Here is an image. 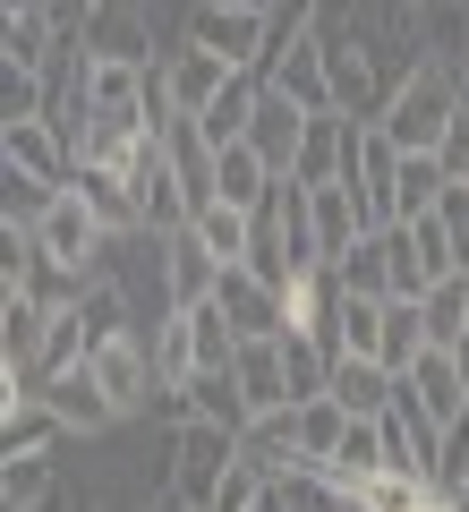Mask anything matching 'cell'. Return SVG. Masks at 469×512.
<instances>
[{
  "label": "cell",
  "mask_w": 469,
  "mask_h": 512,
  "mask_svg": "<svg viewBox=\"0 0 469 512\" xmlns=\"http://www.w3.org/2000/svg\"><path fill=\"white\" fill-rule=\"evenodd\" d=\"M180 43H197V52H214V60H231V69H256V77H265V52H273V0H197Z\"/></svg>",
  "instance_id": "obj_2"
},
{
  "label": "cell",
  "mask_w": 469,
  "mask_h": 512,
  "mask_svg": "<svg viewBox=\"0 0 469 512\" xmlns=\"http://www.w3.org/2000/svg\"><path fill=\"white\" fill-rule=\"evenodd\" d=\"M418 9H427V0H418Z\"/></svg>",
  "instance_id": "obj_45"
},
{
  "label": "cell",
  "mask_w": 469,
  "mask_h": 512,
  "mask_svg": "<svg viewBox=\"0 0 469 512\" xmlns=\"http://www.w3.org/2000/svg\"><path fill=\"white\" fill-rule=\"evenodd\" d=\"M60 436H69V427H60V410L43 402V393H18V402L0 410V461H26V453H52Z\"/></svg>",
  "instance_id": "obj_18"
},
{
  "label": "cell",
  "mask_w": 469,
  "mask_h": 512,
  "mask_svg": "<svg viewBox=\"0 0 469 512\" xmlns=\"http://www.w3.org/2000/svg\"><path fill=\"white\" fill-rule=\"evenodd\" d=\"M0 504H9V512H43V504H52V453L0 461Z\"/></svg>",
  "instance_id": "obj_35"
},
{
  "label": "cell",
  "mask_w": 469,
  "mask_h": 512,
  "mask_svg": "<svg viewBox=\"0 0 469 512\" xmlns=\"http://www.w3.org/2000/svg\"><path fill=\"white\" fill-rule=\"evenodd\" d=\"M444 188H461L444 171V154H401V188H393V222H418L444 205Z\"/></svg>",
  "instance_id": "obj_24"
},
{
  "label": "cell",
  "mask_w": 469,
  "mask_h": 512,
  "mask_svg": "<svg viewBox=\"0 0 469 512\" xmlns=\"http://www.w3.org/2000/svg\"><path fill=\"white\" fill-rule=\"evenodd\" d=\"M299 137H307V111L290 103L282 86H265V94H256V120H248V137H239V146H256L273 171H290V163H299Z\"/></svg>",
  "instance_id": "obj_13"
},
{
  "label": "cell",
  "mask_w": 469,
  "mask_h": 512,
  "mask_svg": "<svg viewBox=\"0 0 469 512\" xmlns=\"http://www.w3.org/2000/svg\"><path fill=\"white\" fill-rule=\"evenodd\" d=\"M359 495H367V512H435L444 504V487L435 478H410V470H376Z\"/></svg>",
  "instance_id": "obj_30"
},
{
  "label": "cell",
  "mask_w": 469,
  "mask_h": 512,
  "mask_svg": "<svg viewBox=\"0 0 469 512\" xmlns=\"http://www.w3.org/2000/svg\"><path fill=\"white\" fill-rule=\"evenodd\" d=\"M86 367H94V384L111 393V410H120V419L154 410V393H163V376H154V342H145V333H120V342H103Z\"/></svg>",
  "instance_id": "obj_6"
},
{
  "label": "cell",
  "mask_w": 469,
  "mask_h": 512,
  "mask_svg": "<svg viewBox=\"0 0 469 512\" xmlns=\"http://www.w3.org/2000/svg\"><path fill=\"white\" fill-rule=\"evenodd\" d=\"M461 103H469V69H461Z\"/></svg>",
  "instance_id": "obj_44"
},
{
  "label": "cell",
  "mask_w": 469,
  "mask_h": 512,
  "mask_svg": "<svg viewBox=\"0 0 469 512\" xmlns=\"http://www.w3.org/2000/svg\"><path fill=\"white\" fill-rule=\"evenodd\" d=\"M154 376H163V384H188V376H197V333H188L180 308L154 316Z\"/></svg>",
  "instance_id": "obj_31"
},
{
  "label": "cell",
  "mask_w": 469,
  "mask_h": 512,
  "mask_svg": "<svg viewBox=\"0 0 469 512\" xmlns=\"http://www.w3.org/2000/svg\"><path fill=\"white\" fill-rule=\"evenodd\" d=\"M418 308H427V342L435 350H452L469 333V274H452V282H435L427 299H418Z\"/></svg>",
  "instance_id": "obj_34"
},
{
  "label": "cell",
  "mask_w": 469,
  "mask_h": 512,
  "mask_svg": "<svg viewBox=\"0 0 469 512\" xmlns=\"http://www.w3.org/2000/svg\"><path fill=\"white\" fill-rule=\"evenodd\" d=\"M427 60L452 69V77L469 69V9H461V0H435V9H427Z\"/></svg>",
  "instance_id": "obj_32"
},
{
  "label": "cell",
  "mask_w": 469,
  "mask_h": 512,
  "mask_svg": "<svg viewBox=\"0 0 469 512\" xmlns=\"http://www.w3.org/2000/svg\"><path fill=\"white\" fill-rule=\"evenodd\" d=\"M214 282H222V256L197 239V222L171 231L163 239V308H197V299H214Z\"/></svg>",
  "instance_id": "obj_9"
},
{
  "label": "cell",
  "mask_w": 469,
  "mask_h": 512,
  "mask_svg": "<svg viewBox=\"0 0 469 512\" xmlns=\"http://www.w3.org/2000/svg\"><path fill=\"white\" fill-rule=\"evenodd\" d=\"M214 308L231 316V333H239V342H282V333H290L282 291H265V282L248 274V265H222V282H214Z\"/></svg>",
  "instance_id": "obj_7"
},
{
  "label": "cell",
  "mask_w": 469,
  "mask_h": 512,
  "mask_svg": "<svg viewBox=\"0 0 469 512\" xmlns=\"http://www.w3.org/2000/svg\"><path fill=\"white\" fill-rule=\"evenodd\" d=\"M359 239H367L359 197H350L342 180H333V188H316V256H325V265H342V256L359 248Z\"/></svg>",
  "instance_id": "obj_22"
},
{
  "label": "cell",
  "mask_w": 469,
  "mask_h": 512,
  "mask_svg": "<svg viewBox=\"0 0 469 512\" xmlns=\"http://www.w3.org/2000/svg\"><path fill=\"white\" fill-rule=\"evenodd\" d=\"M333 274H342L350 299H393V222H384V231H367L359 248L333 265Z\"/></svg>",
  "instance_id": "obj_23"
},
{
  "label": "cell",
  "mask_w": 469,
  "mask_h": 512,
  "mask_svg": "<svg viewBox=\"0 0 469 512\" xmlns=\"http://www.w3.org/2000/svg\"><path fill=\"white\" fill-rule=\"evenodd\" d=\"M444 504H452V512H469V478H461V487H452V495H444Z\"/></svg>",
  "instance_id": "obj_43"
},
{
  "label": "cell",
  "mask_w": 469,
  "mask_h": 512,
  "mask_svg": "<svg viewBox=\"0 0 469 512\" xmlns=\"http://www.w3.org/2000/svg\"><path fill=\"white\" fill-rule=\"evenodd\" d=\"M35 239H43V256H60L77 282H103L111 274V231L94 222V205L77 197V188H60V197H52V214L35 222Z\"/></svg>",
  "instance_id": "obj_5"
},
{
  "label": "cell",
  "mask_w": 469,
  "mask_h": 512,
  "mask_svg": "<svg viewBox=\"0 0 469 512\" xmlns=\"http://www.w3.org/2000/svg\"><path fill=\"white\" fill-rule=\"evenodd\" d=\"M180 393H188V419H214V427H231V436H248V427H256L248 384H239V359L231 367H197Z\"/></svg>",
  "instance_id": "obj_11"
},
{
  "label": "cell",
  "mask_w": 469,
  "mask_h": 512,
  "mask_svg": "<svg viewBox=\"0 0 469 512\" xmlns=\"http://www.w3.org/2000/svg\"><path fill=\"white\" fill-rule=\"evenodd\" d=\"M461 111H469V103H461V77L427 60V69L393 94V111H384L376 128L393 137L401 154H444V137H452V120H461Z\"/></svg>",
  "instance_id": "obj_1"
},
{
  "label": "cell",
  "mask_w": 469,
  "mask_h": 512,
  "mask_svg": "<svg viewBox=\"0 0 469 512\" xmlns=\"http://www.w3.org/2000/svg\"><path fill=\"white\" fill-rule=\"evenodd\" d=\"M401 384L427 402V419H444V427L469 419V384H461V367H452V350H418V367H410Z\"/></svg>",
  "instance_id": "obj_20"
},
{
  "label": "cell",
  "mask_w": 469,
  "mask_h": 512,
  "mask_svg": "<svg viewBox=\"0 0 469 512\" xmlns=\"http://www.w3.org/2000/svg\"><path fill=\"white\" fill-rule=\"evenodd\" d=\"M418 350H435V342H427V308H418V299H384V342H376V359L393 367V376H410Z\"/></svg>",
  "instance_id": "obj_28"
},
{
  "label": "cell",
  "mask_w": 469,
  "mask_h": 512,
  "mask_svg": "<svg viewBox=\"0 0 469 512\" xmlns=\"http://www.w3.org/2000/svg\"><path fill=\"white\" fill-rule=\"evenodd\" d=\"M444 171H452V180L469 188V111L452 120V137H444Z\"/></svg>",
  "instance_id": "obj_40"
},
{
  "label": "cell",
  "mask_w": 469,
  "mask_h": 512,
  "mask_svg": "<svg viewBox=\"0 0 469 512\" xmlns=\"http://www.w3.org/2000/svg\"><path fill=\"white\" fill-rule=\"evenodd\" d=\"M273 495H282V512H350V495L333 487L325 470H290V478H282Z\"/></svg>",
  "instance_id": "obj_37"
},
{
  "label": "cell",
  "mask_w": 469,
  "mask_h": 512,
  "mask_svg": "<svg viewBox=\"0 0 469 512\" xmlns=\"http://www.w3.org/2000/svg\"><path fill=\"white\" fill-rule=\"evenodd\" d=\"M43 103H52V86H43L35 69H9V77H0V120H43Z\"/></svg>",
  "instance_id": "obj_38"
},
{
  "label": "cell",
  "mask_w": 469,
  "mask_h": 512,
  "mask_svg": "<svg viewBox=\"0 0 469 512\" xmlns=\"http://www.w3.org/2000/svg\"><path fill=\"white\" fill-rule=\"evenodd\" d=\"M239 384H248V410H290V376H282V342H239Z\"/></svg>",
  "instance_id": "obj_29"
},
{
  "label": "cell",
  "mask_w": 469,
  "mask_h": 512,
  "mask_svg": "<svg viewBox=\"0 0 469 512\" xmlns=\"http://www.w3.org/2000/svg\"><path fill=\"white\" fill-rule=\"evenodd\" d=\"M376 470H384V427H376V419H350V436L333 444L325 478H333V487H342V495H359V487H367V478H376Z\"/></svg>",
  "instance_id": "obj_25"
},
{
  "label": "cell",
  "mask_w": 469,
  "mask_h": 512,
  "mask_svg": "<svg viewBox=\"0 0 469 512\" xmlns=\"http://www.w3.org/2000/svg\"><path fill=\"white\" fill-rule=\"evenodd\" d=\"M461 9H469V0H461Z\"/></svg>",
  "instance_id": "obj_46"
},
{
  "label": "cell",
  "mask_w": 469,
  "mask_h": 512,
  "mask_svg": "<svg viewBox=\"0 0 469 512\" xmlns=\"http://www.w3.org/2000/svg\"><path fill=\"white\" fill-rule=\"evenodd\" d=\"M77 197L94 205V222H103L111 239H128V231H145V205H137V188L120 180V171H103V163H77Z\"/></svg>",
  "instance_id": "obj_16"
},
{
  "label": "cell",
  "mask_w": 469,
  "mask_h": 512,
  "mask_svg": "<svg viewBox=\"0 0 469 512\" xmlns=\"http://www.w3.org/2000/svg\"><path fill=\"white\" fill-rule=\"evenodd\" d=\"M282 376H290V402H325V393H333V342H316V333H282Z\"/></svg>",
  "instance_id": "obj_26"
},
{
  "label": "cell",
  "mask_w": 469,
  "mask_h": 512,
  "mask_svg": "<svg viewBox=\"0 0 469 512\" xmlns=\"http://www.w3.org/2000/svg\"><path fill=\"white\" fill-rule=\"evenodd\" d=\"M265 86H282L290 103L307 111V120H316V111H342V103H333V69H325V43H316V35L290 43V52L265 69Z\"/></svg>",
  "instance_id": "obj_10"
},
{
  "label": "cell",
  "mask_w": 469,
  "mask_h": 512,
  "mask_svg": "<svg viewBox=\"0 0 469 512\" xmlns=\"http://www.w3.org/2000/svg\"><path fill=\"white\" fill-rule=\"evenodd\" d=\"M77 35H86V52H94V60H128V69H145V60H154V43H145V18H137V0H103V9H94V18L77 26Z\"/></svg>",
  "instance_id": "obj_14"
},
{
  "label": "cell",
  "mask_w": 469,
  "mask_h": 512,
  "mask_svg": "<svg viewBox=\"0 0 469 512\" xmlns=\"http://www.w3.org/2000/svg\"><path fill=\"white\" fill-rule=\"evenodd\" d=\"M401 393V376L384 359H333V402L350 410V419H384Z\"/></svg>",
  "instance_id": "obj_19"
},
{
  "label": "cell",
  "mask_w": 469,
  "mask_h": 512,
  "mask_svg": "<svg viewBox=\"0 0 469 512\" xmlns=\"http://www.w3.org/2000/svg\"><path fill=\"white\" fill-rule=\"evenodd\" d=\"M273 180H282V171H273L256 146H222V154H214V197L239 205V214H256V205L273 197Z\"/></svg>",
  "instance_id": "obj_21"
},
{
  "label": "cell",
  "mask_w": 469,
  "mask_h": 512,
  "mask_svg": "<svg viewBox=\"0 0 469 512\" xmlns=\"http://www.w3.org/2000/svg\"><path fill=\"white\" fill-rule=\"evenodd\" d=\"M342 146H350V111H316L307 137H299L290 180H299V188H333V180H342Z\"/></svg>",
  "instance_id": "obj_17"
},
{
  "label": "cell",
  "mask_w": 469,
  "mask_h": 512,
  "mask_svg": "<svg viewBox=\"0 0 469 512\" xmlns=\"http://www.w3.org/2000/svg\"><path fill=\"white\" fill-rule=\"evenodd\" d=\"M342 188L359 197L367 231H384V222H393V188H401V146L384 137L376 120H350V146H342Z\"/></svg>",
  "instance_id": "obj_4"
},
{
  "label": "cell",
  "mask_w": 469,
  "mask_h": 512,
  "mask_svg": "<svg viewBox=\"0 0 469 512\" xmlns=\"http://www.w3.org/2000/svg\"><path fill=\"white\" fill-rule=\"evenodd\" d=\"M239 470V436L214 419H180V436H171V504L180 512H214L222 478Z\"/></svg>",
  "instance_id": "obj_3"
},
{
  "label": "cell",
  "mask_w": 469,
  "mask_h": 512,
  "mask_svg": "<svg viewBox=\"0 0 469 512\" xmlns=\"http://www.w3.org/2000/svg\"><path fill=\"white\" fill-rule=\"evenodd\" d=\"M444 231H452V256H461V274H469V188H444Z\"/></svg>",
  "instance_id": "obj_39"
},
{
  "label": "cell",
  "mask_w": 469,
  "mask_h": 512,
  "mask_svg": "<svg viewBox=\"0 0 469 512\" xmlns=\"http://www.w3.org/2000/svg\"><path fill=\"white\" fill-rule=\"evenodd\" d=\"M52 9H60V26H86L94 9H103V0H52Z\"/></svg>",
  "instance_id": "obj_41"
},
{
  "label": "cell",
  "mask_w": 469,
  "mask_h": 512,
  "mask_svg": "<svg viewBox=\"0 0 469 512\" xmlns=\"http://www.w3.org/2000/svg\"><path fill=\"white\" fill-rule=\"evenodd\" d=\"M0 154H9V171H26V180H43V188L77 180V154H69V137H60L52 120H0Z\"/></svg>",
  "instance_id": "obj_8"
},
{
  "label": "cell",
  "mask_w": 469,
  "mask_h": 512,
  "mask_svg": "<svg viewBox=\"0 0 469 512\" xmlns=\"http://www.w3.org/2000/svg\"><path fill=\"white\" fill-rule=\"evenodd\" d=\"M163 77H171V103H180V120H197L205 103H214L222 86H231V60H214V52H197V43H180V52L163 60Z\"/></svg>",
  "instance_id": "obj_15"
},
{
  "label": "cell",
  "mask_w": 469,
  "mask_h": 512,
  "mask_svg": "<svg viewBox=\"0 0 469 512\" xmlns=\"http://www.w3.org/2000/svg\"><path fill=\"white\" fill-rule=\"evenodd\" d=\"M188 316V333H197V367H231L239 359V333H231V316L214 308V299H197V308H180Z\"/></svg>",
  "instance_id": "obj_36"
},
{
  "label": "cell",
  "mask_w": 469,
  "mask_h": 512,
  "mask_svg": "<svg viewBox=\"0 0 469 512\" xmlns=\"http://www.w3.org/2000/svg\"><path fill=\"white\" fill-rule=\"evenodd\" d=\"M35 393L60 410V427H69V436H103V427H120V410H111V393L94 384V367H69V376L35 384Z\"/></svg>",
  "instance_id": "obj_12"
},
{
  "label": "cell",
  "mask_w": 469,
  "mask_h": 512,
  "mask_svg": "<svg viewBox=\"0 0 469 512\" xmlns=\"http://www.w3.org/2000/svg\"><path fill=\"white\" fill-rule=\"evenodd\" d=\"M197 239H205V248H214L222 256V265H248V239H256V214H239V205H205V214H197Z\"/></svg>",
  "instance_id": "obj_33"
},
{
  "label": "cell",
  "mask_w": 469,
  "mask_h": 512,
  "mask_svg": "<svg viewBox=\"0 0 469 512\" xmlns=\"http://www.w3.org/2000/svg\"><path fill=\"white\" fill-rule=\"evenodd\" d=\"M452 367H461V384H469V333H461V342H452Z\"/></svg>",
  "instance_id": "obj_42"
},
{
  "label": "cell",
  "mask_w": 469,
  "mask_h": 512,
  "mask_svg": "<svg viewBox=\"0 0 469 512\" xmlns=\"http://www.w3.org/2000/svg\"><path fill=\"white\" fill-rule=\"evenodd\" d=\"M290 427H299V470H325L333 444L350 436V410L325 393V402H299V410H290Z\"/></svg>",
  "instance_id": "obj_27"
}]
</instances>
